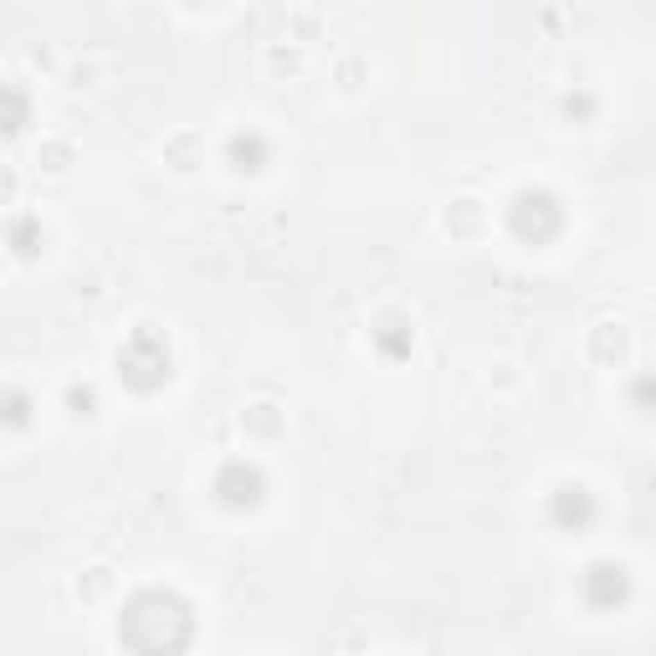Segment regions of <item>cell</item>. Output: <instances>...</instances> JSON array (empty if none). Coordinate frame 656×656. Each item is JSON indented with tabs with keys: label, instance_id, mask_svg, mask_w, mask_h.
<instances>
[{
	"label": "cell",
	"instance_id": "1",
	"mask_svg": "<svg viewBox=\"0 0 656 656\" xmlns=\"http://www.w3.org/2000/svg\"><path fill=\"white\" fill-rule=\"evenodd\" d=\"M277 405H252V411L241 415V426H252V431H261V436H267V431H277Z\"/></svg>",
	"mask_w": 656,
	"mask_h": 656
},
{
	"label": "cell",
	"instance_id": "2",
	"mask_svg": "<svg viewBox=\"0 0 656 656\" xmlns=\"http://www.w3.org/2000/svg\"><path fill=\"white\" fill-rule=\"evenodd\" d=\"M108 589V569H87V595H103Z\"/></svg>",
	"mask_w": 656,
	"mask_h": 656
}]
</instances>
